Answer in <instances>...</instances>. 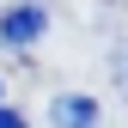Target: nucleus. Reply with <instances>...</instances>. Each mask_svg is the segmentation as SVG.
Wrapping results in <instances>:
<instances>
[{
	"mask_svg": "<svg viewBox=\"0 0 128 128\" xmlns=\"http://www.w3.org/2000/svg\"><path fill=\"white\" fill-rule=\"evenodd\" d=\"M43 30H49V6L43 0H18V6L0 12V43L6 49H30V43H43Z\"/></svg>",
	"mask_w": 128,
	"mask_h": 128,
	"instance_id": "obj_1",
	"label": "nucleus"
},
{
	"mask_svg": "<svg viewBox=\"0 0 128 128\" xmlns=\"http://www.w3.org/2000/svg\"><path fill=\"white\" fill-rule=\"evenodd\" d=\"M49 122H55V128H98V98L61 92V98L49 104Z\"/></svg>",
	"mask_w": 128,
	"mask_h": 128,
	"instance_id": "obj_2",
	"label": "nucleus"
},
{
	"mask_svg": "<svg viewBox=\"0 0 128 128\" xmlns=\"http://www.w3.org/2000/svg\"><path fill=\"white\" fill-rule=\"evenodd\" d=\"M0 128H24V116H18V110H6V104H0Z\"/></svg>",
	"mask_w": 128,
	"mask_h": 128,
	"instance_id": "obj_3",
	"label": "nucleus"
}]
</instances>
